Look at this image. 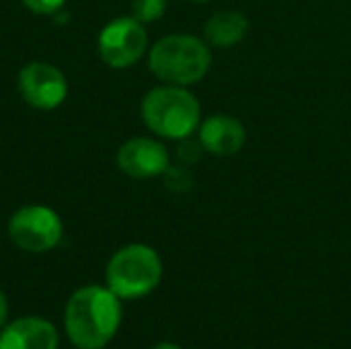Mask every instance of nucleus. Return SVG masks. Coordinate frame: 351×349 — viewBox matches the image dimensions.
Masks as SVG:
<instances>
[{"label": "nucleus", "mask_w": 351, "mask_h": 349, "mask_svg": "<svg viewBox=\"0 0 351 349\" xmlns=\"http://www.w3.org/2000/svg\"><path fill=\"white\" fill-rule=\"evenodd\" d=\"M107 286L88 284L72 292L64 309V331L76 349H103L117 335L123 306Z\"/></svg>", "instance_id": "obj_1"}, {"label": "nucleus", "mask_w": 351, "mask_h": 349, "mask_svg": "<svg viewBox=\"0 0 351 349\" xmlns=\"http://www.w3.org/2000/svg\"><path fill=\"white\" fill-rule=\"evenodd\" d=\"M148 68L162 84L191 86L212 68V47L193 33H169L148 49Z\"/></svg>", "instance_id": "obj_2"}, {"label": "nucleus", "mask_w": 351, "mask_h": 349, "mask_svg": "<svg viewBox=\"0 0 351 349\" xmlns=\"http://www.w3.org/2000/svg\"><path fill=\"white\" fill-rule=\"evenodd\" d=\"M140 115L150 134L160 140L179 142L197 132L202 105L189 86L160 84L142 97Z\"/></svg>", "instance_id": "obj_3"}, {"label": "nucleus", "mask_w": 351, "mask_h": 349, "mask_svg": "<svg viewBox=\"0 0 351 349\" xmlns=\"http://www.w3.org/2000/svg\"><path fill=\"white\" fill-rule=\"evenodd\" d=\"M162 259L146 243H130L117 249L105 267V286L121 300L150 296L162 282Z\"/></svg>", "instance_id": "obj_4"}, {"label": "nucleus", "mask_w": 351, "mask_h": 349, "mask_svg": "<svg viewBox=\"0 0 351 349\" xmlns=\"http://www.w3.org/2000/svg\"><path fill=\"white\" fill-rule=\"evenodd\" d=\"M8 239L25 253H47L56 249L64 237L60 214L43 204H29L12 212L6 224Z\"/></svg>", "instance_id": "obj_5"}, {"label": "nucleus", "mask_w": 351, "mask_h": 349, "mask_svg": "<svg viewBox=\"0 0 351 349\" xmlns=\"http://www.w3.org/2000/svg\"><path fill=\"white\" fill-rule=\"evenodd\" d=\"M148 31L138 19L115 16L97 35V53L113 70H128L148 53Z\"/></svg>", "instance_id": "obj_6"}, {"label": "nucleus", "mask_w": 351, "mask_h": 349, "mask_svg": "<svg viewBox=\"0 0 351 349\" xmlns=\"http://www.w3.org/2000/svg\"><path fill=\"white\" fill-rule=\"evenodd\" d=\"M16 88L21 99L39 111L58 109L68 97L66 74L49 62H29L19 70Z\"/></svg>", "instance_id": "obj_7"}, {"label": "nucleus", "mask_w": 351, "mask_h": 349, "mask_svg": "<svg viewBox=\"0 0 351 349\" xmlns=\"http://www.w3.org/2000/svg\"><path fill=\"white\" fill-rule=\"evenodd\" d=\"M115 163L123 175L130 179L146 181L154 177H162V173L171 165L169 148L160 142V138L136 136L125 140L115 154Z\"/></svg>", "instance_id": "obj_8"}, {"label": "nucleus", "mask_w": 351, "mask_h": 349, "mask_svg": "<svg viewBox=\"0 0 351 349\" xmlns=\"http://www.w3.org/2000/svg\"><path fill=\"white\" fill-rule=\"evenodd\" d=\"M195 134L204 150L218 158H228L239 154L247 142V128L239 117L228 113L208 115L206 119H202Z\"/></svg>", "instance_id": "obj_9"}, {"label": "nucleus", "mask_w": 351, "mask_h": 349, "mask_svg": "<svg viewBox=\"0 0 351 349\" xmlns=\"http://www.w3.org/2000/svg\"><path fill=\"white\" fill-rule=\"evenodd\" d=\"M60 333L43 317H19L0 331V349H58Z\"/></svg>", "instance_id": "obj_10"}, {"label": "nucleus", "mask_w": 351, "mask_h": 349, "mask_svg": "<svg viewBox=\"0 0 351 349\" xmlns=\"http://www.w3.org/2000/svg\"><path fill=\"white\" fill-rule=\"evenodd\" d=\"M251 23L243 10L224 8L214 12L204 25V39L210 47H232L249 35Z\"/></svg>", "instance_id": "obj_11"}, {"label": "nucleus", "mask_w": 351, "mask_h": 349, "mask_svg": "<svg viewBox=\"0 0 351 349\" xmlns=\"http://www.w3.org/2000/svg\"><path fill=\"white\" fill-rule=\"evenodd\" d=\"M165 187L173 193H187L193 187V175L191 169L185 165H169V169L162 173Z\"/></svg>", "instance_id": "obj_12"}, {"label": "nucleus", "mask_w": 351, "mask_h": 349, "mask_svg": "<svg viewBox=\"0 0 351 349\" xmlns=\"http://www.w3.org/2000/svg\"><path fill=\"white\" fill-rule=\"evenodd\" d=\"M169 0H132V16L144 25L156 23L165 16Z\"/></svg>", "instance_id": "obj_13"}, {"label": "nucleus", "mask_w": 351, "mask_h": 349, "mask_svg": "<svg viewBox=\"0 0 351 349\" xmlns=\"http://www.w3.org/2000/svg\"><path fill=\"white\" fill-rule=\"evenodd\" d=\"M204 152H206V150H204L202 142H199L197 138H193V136L183 138V140L177 142V158H179V163L185 165V167L197 165L199 158L204 156Z\"/></svg>", "instance_id": "obj_14"}, {"label": "nucleus", "mask_w": 351, "mask_h": 349, "mask_svg": "<svg viewBox=\"0 0 351 349\" xmlns=\"http://www.w3.org/2000/svg\"><path fill=\"white\" fill-rule=\"evenodd\" d=\"M25 8L35 14H56L64 8L68 0H21Z\"/></svg>", "instance_id": "obj_15"}, {"label": "nucleus", "mask_w": 351, "mask_h": 349, "mask_svg": "<svg viewBox=\"0 0 351 349\" xmlns=\"http://www.w3.org/2000/svg\"><path fill=\"white\" fill-rule=\"evenodd\" d=\"M6 319H8V300H6V294H4L2 288H0V331H2V327L8 323Z\"/></svg>", "instance_id": "obj_16"}, {"label": "nucleus", "mask_w": 351, "mask_h": 349, "mask_svg": "<svg viewBox=\"0 0 351 349\" xmlns=\"http://www.w3.org/2000/svg\"><path fill=\"white\" fill-rule=\"evenodd\" d=\"M150 349H183L181 346H177V344H173V341H158V344H154Z\"/></svg>", "instance_id": "obj_17"}, {"label": "nucleus", "mask_w": 351, "mask_h": 349, "mask_svg": "<svg viewBox=\"0 0 351 349\" xmlns=\"http://www.w3.org/2000/svg\"><path fill=\"white\" fill-rule=\"evenodd\" d=\"M191 2H212V0H191Z\"/></svg>", "instance_id": "obj_18"}]
</instances>
